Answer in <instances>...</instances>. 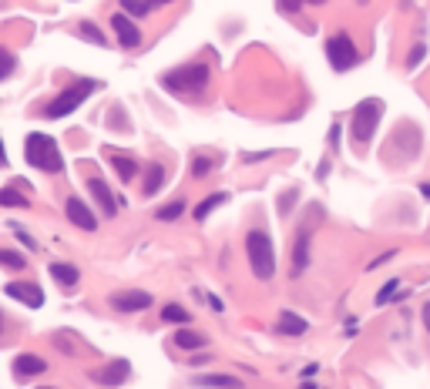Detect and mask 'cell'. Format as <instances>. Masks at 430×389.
Here are the masks:
<instances>
[{"instance_id": "obj_19", "label": "cell", "mask_w": 430, "mask_h": 389, "mask_svg": "<svg viewBox=\"0 0 430 389\" xmlns=\"http://www.w3.org/2000/svg\"><path fill=\"white\" fill-rule=\"evenodd\" d=\"M111 165H115V175L122 181H131L138 175V165H135V158H128V154H115L111 158Z\"/></svg>"}, {"instance_id": "obj_30", "label": "cell", "mask_w": 430, "mask_h": 389, "mask_svg": "<svg viewBox=\"0 0 430 389\" xmlns=\"http://www.w3.org/2000/svg\"><path fill=\"white\" fill-rule=\"evenodd\" d=\"M77 30H81V34H84V37H88V41H94V44H107L105 37H101V30L94 27L91 20H81V24H77Z\"/></svg>"}, {"instance_id": "obj_35", "label": "cell", "mask_w": 430, "mask_h": 389, "mask_svg": "<svg viewBox=\"0 0 430 389\" xmlns=\"http://www.w3.org/2000/svg\"><path fill=\"white\" fill-rule=\"evenodd\" d=\"M420 319H424V329L430 332V302H424V309H420Z\"/></svg>"}, {"instance_id": "obj_36", "label": "cell", "mask_w": 430, "mask_h": 389, "mask_svg": "<svg viewBox=\"0 0 430 389\" xmlns=\"http://www.w3.org/2000/svg\"><path fill=\"white\" fill-rule=\"evenodd\" d=\"M330 145H333V148H337V145H339V121H337V124H333V128H330Z\"/></svg>"}, {"instance_id": "obj_41", "label": "cell", "mask_w": 430, "mask_h": 389, "mask_svg": "<svg viewBox=\"0 0 430 389\" xmlns=\"http://www.w3.org/2000/svg\"><path fill=\"white\" fill-rule=\"evenodd\" d=\"M155 4H158V7H162V4H171V0H155Z\"/></svg>"}, {"instance_id": "obj_16", "label": "cell", "mask_w": 430, "mask_h": 389, "mask_svg": "<svg viewBox=\"0 0 430 389\" xmlns=\"http://www.w3.org/2000/svg\"><path fill=\"white\" fill-rule=\"evenodd\" d=\"M309 329V322L303 319V315H296V312H279V332H286V336H303V332Z\"/></svg>"}, {"instance_id": "obj_37", "label": "cell", "mask_w": 430, "mask_h": 389, "mask_svg": "<svg viewBox=\"0 0 430 389\" xmlns=\"http://www.w3.org/2000/svg\"><path fill=\"white\" fill-rule=\"evenodd\" d=\"M0 168H7V154H4V138H0Z\"/></svg>"}, {"instance_id": "obj_3", "label": "cell", "mask_w": 430, "mask_h": 389, "mask_svg": "<svg viewBox=\"0 0 430 389\" xmlns=\"http://www.w3.org/2000/svg\"><path fill=\"white\" fill-rule=\"evenodd\" d=\"M246 255H249V269L259 282H269L276 275V249L266 228H252L246 235Z\"/></svg>"}, {"instance_id": "obj_5", "label": "cell", "mask_w": 430, "mask_h": 389, "mask_svg": "<svg viewBox=\"0 0 430 389\" xmlns=\"http://www.w3.org/2000/svg\"><path fill=\"white\" fill-rule=\"evenodd\" d=\"M380 118H384V101L370 98V101H363V105H356V111H353V141H356V148L360 151L370 145V138H373V131H377Z\"/></svg>"}, {"instance_id": "obj_25", "label": "cell", "mask_w": 430, "mask_h": 389, "mask_svg": "<svg viewBox=\"0 0 430 389\" xmlns=\"http://www.w3.org/2000/svg\"><path fill=\"white\" fill-rule=\"evenodd\" d=\"M212 168H215L212 154H195V158H192V178H209Z\"/></svg>"}, {"instance_id": "obj_21", "label": "cell", "mask_w": 430, "mask_h": 389, "mask_svg": "<svg viewBox=\"0 0 430 389\" xmlns=\"http://www.w3.org/2000/svg\"><path fill=\"white\" fill-rule=\"evenodd\" d=\"M118 4H122V11L128 17H148L158 7L155 0H118Z\"/></svg>"}, {"instance_id": "obj_2", "label": "cell", "mask_w": 430, "mask_h": 389, "mask_svg": "<svg viewBox=\"0 0 430 389\" xmlns=\"http://www.w3.org/2000/svg\"><path fill=\"white\" fill-rule=\"evenodd\" d=\"M209 64L205 60H192V64H182V67H175V71H165L162 74V88L171 91V94H185V98H192V94H202V91L209 88Z\"/></svg>"}, {"instance_id": "obj_33", "label": "cell", "mask_w": 430, "mask_h": 389, "mask_svg": "<svg viewBox=\"0 0 430 389\" xmlns=\"http://www.w3.org/2000/svg\"><path fill=\"white\" fill-rule=\"evenodd\" d=\"M14 235H17L20 242H24V249H37V242H34L31 235H27V232H20V228H14Z\"/></svg>"}, {"instance_id": "obj_4", "label": "cell", "mask_w": 430, "mask_h": 389, "mask_svg": "<svg viewBox=\"0 0 430 389\" xmlns=\"http://www.w3.org/2000/svg\"><path fill=\"white\" fill-rule=\"evenodd\" d=\"M24 158H27V165L44 171V175H61L64 171L61 148H58V141L51 135H37V131L27 135V141H24Z\"/></svg>"}, {"instance_id": "obj_23", "label": "cell", "mask_w": 430, "mask_h": 389, "mask_svg": "<svg viewBox=\"0 0 430 389\" xmlns=\"http://www.w3.org/2000/svg\"><path fill=\"white\" fill-rule=\"evenodd\" d=\"M0 265L11 269V272H24L27 269V258H24L20 252H14V249H0Z\"/></svg>"}, {"instance_id": "obj_42", "label": "cell", "mask_w": 430, "mask_h": 389, "mask_svg": "<svg viewBox=\"0 0 430 389\" xmlns=\"http://www.w3.org/2000/svg\"><path fill=\"white\" fill-rule=\"evenodd\" d=\"M44 389H51V386H44Z\"/></svg>"}, {"instance_id": "obj_26", "label": "cell", "mask_w": 430, "mask_h": 389, "mask_svg": "<svg viewBox=\"0 0 430 389\" xmlns=\"http://www.w3.org/2000/svg\"><path fill=\"white\" fill-rule=\"evenodd\" d=\"M0 205H4V209H11V205H14V209H27L31 202L17 192V188H0Z\"/></svg>"}, {"instance_id": "obj_12", "label": "cell", "mask_w": 430, "mask_h": 389, "mask_svg": "<svg viewBox=\"0 0 430 389\" xmlns=\"http://www.w3.org/2000/svg\"><path fill=\"white\" fill-rule=\"evenodd\" d=\"M88 192L94 194V202H98V205H101V211H105L107 218H115V215H118V198H115V194H111V188H107L105 185V178H88Z\"/></svg>"}, {"instance_id": "obj_6", "label": "cell", "mask_w": 430, "mask_h": 389, "mask_svg": "<svg viewBox=\"0 0 430 389\" xmlns=\"http://www.w3.org/2000/svg\"><path fill=\"white\" fill-rule=\"evenodd\" d=\"M326 58H330V67L333 71H353L356 64H360V51H356L353 37L346 34V30H337L330 41H326Z\"/></svg>"}, {"instance_id": "obj_13", "label": "cell", "mask_w": 430, "mask_h": 389, "mask_svg": "<svg viewBox=\"0 0 430 389\" xmlns=\"http://www.w3.org/2000/svg\"><path fill=\"white\" fill-rule=\"evenodd\" d=\"M309 265V232H296V242H292V262H289V272L292 279H299Z\"/></svg>"}, {"instance_id": "obj_11", "label": "cell", "mask_w": 430, "mask_h": 389, "mask_svg": "<svg viewBox=\"0 0 430 389\" xmlns=\"http://www.w3.org/2000/svg\"><path fill=\"white\" fill-rule=\"evenodd\" d=\"M148 305H152V296L141 292V289H124V292H115V296H111V309H115V312H124V315L141 312V309H148Z\"/></svg>"}, {"instance_id": "obj_7", "label": "cell", "mask_w": 430, "mask_h": 389, "mask_svg": "<svg viewBox=\"0 0 430 389\" xmlns=\"http://www.w3.org/2000/svg\"><path fill=\"white\" fill-rule=\"evenodd\" d=\"M111 30H115V41L124 47V51H135L141 47V27L135 24V17H128L124 11L111 17Z\"/></svg>"}, {"instance_id": "obj_39", "label": "cell", "mask_w": 430, "mask_h": 389, "mask_svg": "<svg viewBox=\"0 0 430 389\" xmlns=\"http://www.w3.org/2000/svg\"><path fill=\"white\" fill-rule=\"evenodd\" d=\"M420 192H424V198H430V185H420Z\"/></svg>"}, {"instance_id": "obj_1", "label": "cell", "mask_w": 430, "mask_h": 389, "mask_svg": "<svg viewBox=\"0 0 430 389\" xmlns=\"http://www.w3.org/2000/svg\"><path fill=\"white\" fill-rule=\"evenodd\" d=\"M98 88H105V84H101V81H94V77H81V81H74V84H67V88H61L44 107H41V118L58 121V118L74 114L77 107L84 105V101H88Z\"/></svg>"}, {"instance_id": "obj_31", "label": "cell", "mask_w": 430, "mask_h": 389, "mask_svg": "<svg viewBox=\"0 0 430 389\" xmlns=\"http://www.w3.org/2000/svg\"><path fill=\"white\" fill-rule=\"evenodd\" d=\"M279 11H286V14H299L303 7H306V0H276Z\"/></svg>"}, {"instance_id": "obj_32", "label": "cell", "mask_w": 430, "mask_h": 389, "mask_svg": "<svg viewBox=\"0 0 430 389\" xmlns=\"http://www.w3.org/2000/svg\"><path fill=\"white\" fill-rule=\"evenodd\" d=\"M424 58H427V47H424V44H417L414 51H410V58H407V67H417V64H420Z\"/></svg>"}, {"instance_id": "obj_18", "label": "cell", "mask_w": 430, "mask_h": 389, "mask_svg": "<svg viewBox=\"0 0 430 389\" xmlns=\"http://www.w3.org/2000/svg\"><path fill=\"white\" fill-rule=\"evenodd\" d=\"M162 185H165V168L148 165V175H145V185H141V194H145V198H152V194L162 192Z\"/></svg>"}, {"instance_id": "obj_28", "label": "cell", "mask_w": 430, "mask_h": 389, "mask_svg": "<svg viewBox=\"0 0 430 389\" xmlns=\"http://www.w3.org/2000/svg\"><path fill=\"white\" fill-rule=\"evenodd\" d=\"M162 319H165V322H178V326H185V322H188V309H182V305H165V309H162Z\"/></svg>"}, {"instance_id": "obj_34", "label": "cell", "mask_w": 430, "mask_h": 389, "mask_svg": "<svg viewBox=\"0 0 430 389\" xmlns=\"http://www.w3.org/2000/svg\"><path fill=\"white\" fill-rule=\"evenodd\" d=\"M205 302H209V305H212L215 312H222V309H226V302L219 299V296H212V292H205Z\"/></svg>"}, {"instance_id": "obj_14", "label": "cell", "mask_w": 430, "mask_h": 389, "mask_svg": "<svg viewBox=\"0 0 430 389\" xmlns=\"http://www.w3.org/2000/svg\"><path fill=\"white\" fill-rule=\"evenodd\" d=\"M47 373V362L37 356V352H20L14 360V376H20V379H27V376H41Z\"/></svg>"}, {"instance_id": "obj_15", "label": "cell", "mask_w": 430, "mask_h": 389, "mask_svg": "<svg viewBox=\"0 0 430 389\" xmlns=\"http://www.w3.org/2000/svg\"><path fill=\"white\" fill-rule=\"evenodd\" d=\"M51 275H54V282L64 285V289H74L77 279H81L77 265H67V262H54V265H51Z\"/></svg>"}, {"instance_id": "obj_29", "label": "cell", "mask_w": 430, "mask_h": 389, "mask_svg": "<svg viewBox=\"0 0 430 389\" xmlns=\"http://www.w3.org/2000/svg\"><path fill=\"white\" fill-rule=\"evenodd\" d=\"M397 289H400V279H390V282H386L384 289L377 292V305H386V302H390L393 296H397Z\"/></svg>"}, {"instance_id": "obj_27", "label": "cell", "mask_w": 430, "mask_h": 389, "mask_svg": "<svg viewBox=\"0 0 430 389\" xmlns=\"http://www.w3.org/2000/svg\"><path fill=\"white\" fill-rule=\"evenodd\" d=\"M14 71H17V58H14V51L0 47V81L14 77Z\"/></svg>"}, {"instance_id": "obj_24", "label": "cell", "mask_w": 430, "mask_h": 389, "mask_svg": "<svg viewBox=\"0 0 430 389\" xmlns=\"http://www.w3.org/2000/svg\"><path fill=\"white\" fill-rule=\"evenodd\" d=\"M182 211H185V198H175V202H169V205H162L155 211V218L158 222H175V218H182Z\"/></svg>"}, {"instance_id": "obj_40", "label": "cell", "mask_w": 430, "mask_h": 389, "mask_svg": "<svg viewBox=\"0 0 430 389\" xmlns=\"http://www.w3.org/2000/svg\"><path fill=\"white\" fill-rule=\"evenodd\" d=\"M7 329V319H4V312H0V332Z\"/></svg>"}, {"instance_id": "obj_9", "label": "cell", "mask_w": 430, "mask_h": 389, "mask_svg": "<svg viewBox=\"0 0 430 389\" xmlns=\"http://www.w3.org/2000/svg\"><path fill=\"white\" fill-rule=\"evenodd\" d=\"M128 376H131V366H128V362L111 360L107 366H101V369H91V383H98L101 389H115V386H122Z\"/></svg>"}, {"instance_id": "obj_17", "label": "cell", "mask_w": 430, "mask_h": 389, "mask_svg": "<svg viewBox=\"0 0 430 389\" xmlns=\"http://www.w3.org/2000/svg\"><path fill=\"white\" fill-rule=\"evenodd\" d=\"M226 202H229V194H226V192H212L205 202H199V205H195V211H192V215H195V222H205V218H209L219 205H226Z\"/></svg>"}, {"instance_id": "obj_38", "label": "cell", "mask_w": 430, "mask_h": 389, "mask_svg": "<svg viewBox=\"0 0 430 389\" xmlns=\"http://www.w3.org/2000/svg\"><path fill=\"white\" fill-rule=\"evenodd\" d=\"M309 7H322V4H326V0H306Z\"/></svg>"}, {"instance_id": "obj_20", "label": "cell", "mask_w": 430, "mask_h": 389, "mask_svg": "<svg viewBox=\"0 0 430 389\" xmlns=\"http://www.w3.org/2000/svg\"><path fill=\"white\" fill-rule=\"evenodd\" d=\"M195 383H199V386H205V389H239V386H242L235 376H199Z\"/></svg>"}, {"instance_id": "obj_22", "label": "cell", "mask_w": 430, "mask_h": 389, "mask_svg": "<svg viewBox=\"0 0 430 389\" xmlns=\"http://www.w3.org/2000/svg\"><path fill=\"white\" fill-rule=\"evenodd\" d=\"M175 345H178V349H202V345H205V336L195 329H178L175 332Z\"/></svg>"}, {"instance_id": "obj_10", "label": "cell", "mask_w": 430, "mask_h": 389, "mask_svg": "<svg viewBox=\"0 0 430 389\" xmlns=\"http://www.w3.org/2000/svg\"><path fill=\"white\" fill-rule=\"evenodd\" d=\"M4 292H7L14 302L27 305V309H41V305H44V289H41L37 282H7L4 285Z\"/></svg>"}, {"instance_id": "obj_8", "label": "cell", "mask_w": 430, "mask_h": 389, "mask_svg": "<svg viewBox=\"0 0 430 389\" xmlns=\"http://www.w3.org/2000/svg\"><path fill=\"white\" fill-rule=\"evenodd\" d=\"M64 215H67V222L74 225V228H81V232H94V228H98V215H94V211L88 209V202H84V198H77V194L67 198Z\"/></svg>"}]
</instances>
